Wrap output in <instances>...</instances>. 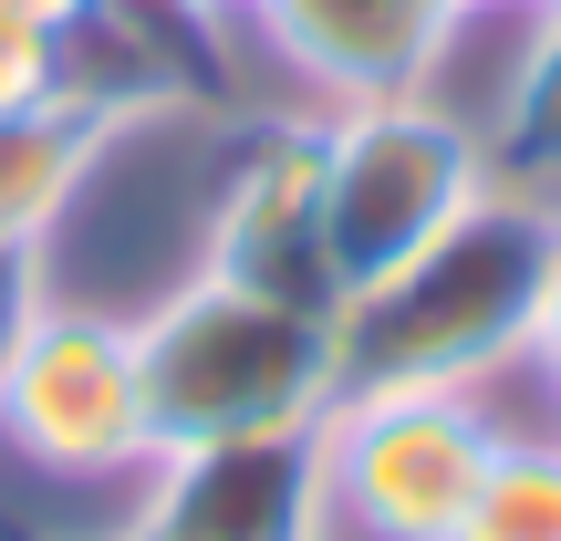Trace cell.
I'll return each mask as SVG.
<instances>
[{
  "label": "cell",
  "mask_w": 561,
  "mask_h": 541,
  "mask_svg": "<svg viewBox=\"0 0 561 541\" xmlns=\"http://www.w3.org/2000/svg\"><path fill=\"white\" fill-rule=\"evenodd\" d=\"M136 541H333L322 417L157 448L146 500H136Z\"/></svg>",
  "instance_id": "obj_7"
},
{
  "label": "cell",
  "mask_w": 561,
  "mask_h": 541,
  "mask_svg": "<svg viewBox=\"0 0 561 541\" xmlns=\"http://www.w3.org/2000/svg\"><path fill=\"white\" fill-rule=\"evenodd\" d=\"M53 94H62V42L0 11V125L32 115V104H53Z\"/></svg>",
  "instance_id": "obj_11"
},
{
  "label": "cell",
  "mask_w": 561,
  "mask_h": 541,
  "mask_svg": "<svg viewBox=\"0 0 561 541\" xmlns=\"http://www.w3.org/2000/svg\"><path fill=\"white\" fill-rule=\"evenodd\" d=\"M479 11H489V0H479ZM510 11H551V0H510Z\"/></svg>",
  "instance_id": "obj_15"
},
{
  "label": "cell",
  "mask_w": 561,
  "mask_h": 541,
  "mask_svg": "<svg viewBox=\"0 0 561 541\" xmlns=\"http://www.w3.org/2000/svg\"><path fill=\"white\" fill-rule=\"evenodd\" d=\"M187 11H250V0H187Z\"/></svg>",
  "instance_id": "obj_14"
},
{
  "label": "cell",
  "mask_w": 561,
  "mask_h": 541,
  "mask_svg": "<svg viewBox=\"0 0 561 541\" xmlns=\"http://www.w3.org/2000/svg\"><path fill=\"white\" fill-rule=\"evenodd\" d=\"M0 438L73 489H115L157 469L136 375V323L83 313V302H21L0 323Z\"/></svg>",
  "instance_id": "obj_5"
},
{
  "label": "cell",
  "mask_w": 561,
  "mask_h": 541,
  "mask_svg": "<svg viewBox=\"0 0 561 541\" xmlns=\"http://www.w3.org/2000/svg\"><path fill=\"white\" fill-rule=\"evenodd\" d=\"M551 281H561V199L489 188L405 271L343 292L333 313L343 396H364V385H479V396H500L510 375H541Z\"/></svg>",
  "instance_id": "obj_1"
},
{
  "label": "cell",
  "mask_w": 561,
  "mask_h": 541,
  "mask_svg": "<svg viewBox=\"0 0 561 541\" xmlns=\"http://www.w3.org/2000/svg\"><path fill=\"white\" fill-rule=\"evenodd\" d=\"M0 11H11V21H32V32H53V42H73L83 21L104 11V0H0Z\"/></svg>",
  "instance_id": "obj_12"
},
{
  "label": "cell",
  "mask_w": 561,
  "mask_h": 541,
  "mask_svg": "<svg viewBox=\"0 0 561 541\" xmlns=\"http://www.w3.org/2000/svg\"><path fill=\"white\" fill-rule=\"evenodd\" d=\"M479 199H489V146L479 115H458L447 94H385L322 115V250H333L343 292L405 271Z\"/></svg>",
  "instance_id": "obj_3"
},
{
  "label": "cell",
  "mask_w": 561,
  "mask_h": 541,
  "mask_svg": "<svg viewBox=\"0 0 561 541\" xmlns=\"http://www.w3.org/2000/svg\"><path fill=\"white\" fill-rule=\"evenodd\" d=\"M458 541H561V427L551 438L510 427L479 500H468V521H458Z\"/></svg>",
  "instance_id": "obj_10"
},
{
  "label": "cell",
  "mask_w": 561,
  "mask_h": 541,
  "mask_svg": "<svg viewBox=\"0 0 561 541\" xmlns=\"http://www.w3.org/2000/svg\"><path fill=\"white\" fill-rule=\"evenodd\" d=\"M136 375H146V427L157 448L240 438V427H312L343 396L333 364V313L240 292L219 271H187L157 313L136 323Z\"/></svg>",
  "instance_id": "obj_2"
},
{
  "label": "cell",
  "mask_w": 561,
  "mask_h": 541,
  "mask_svg": "<svg viewBox=\"0 0 561 541\" xmlns=\"http://www.w3.org/2000/svg\"><path fill=\"white\" fill-rule=\"evenodd\" d=\"M510 406L479 385H364L322 406L333 541H458Z\"/></svg>",
  "instance_id": "obj_4"
},
{
  "label": "cell",
  "mask_w": 561,
  "mask_h": 541,
  "mask_svg": "<svg viewBox=\"0 0 561 541\" xmlns=\"http://www.w3.org/2000/svg\"><path fill=\"white\" fill-rule=\"evenodd\" d=\"M198 271L301 313H343L333 250H322V115H261L240 136L229 178L198 208Z\"/></svg>",
  "instance_id": "obj_6"
},
{
  "label": "cell",
  "mask_w": 561,
  "mask_h": 541,
  "mask_svg": "<svg viewBox=\"0 0 561 541\" xmlns=\"http://www.w3.org/2000/svg\"><path fill=\"white\" fill-rule=\"evenodd\" d=\"M541 385H551V406H561V281H551V334H541Z\"/></svg>",
  "instance_id": "obj_13"
},
{
  "label": "cell",
  "mask_w": 561,
  "mask_h": 541,
  "mask_svg": "<svg viewBox=\"0 0 561 541\" xmlns=\"http://www.w3.org/2000/svg\"><path fill=\"white\" fill-rule=\"evenodd\" d=\"M479 146H489V188L561 199V0L530 11V42L500 83V115H479Z\"/></svg>",
  "instance_id": "obj_9"
},
{
  "label": "cell",
  "mask_w": 561,
  "mask_h": 541,
  "mask_svg": "<svg viewBox=\"0 0 561 541\" xmlns=\"http://www.w3.org/2000/svg\"><path fill=\"white\" fill-rule=\"evenodd\" d=\"M479 0H250V32L301 94L333 104H385V94H437L447 42L468 32Z\"/></svg>",
  "instance_id": "obj_8"
}]
</instances>
